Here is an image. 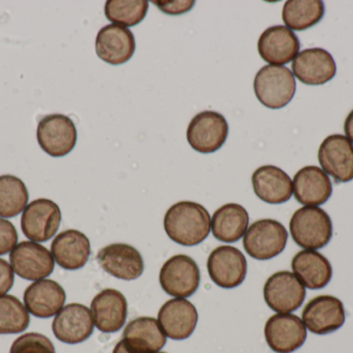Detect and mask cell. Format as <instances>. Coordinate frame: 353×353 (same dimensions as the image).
<instances>
[{
  "label": "cell",
  "mask_w": 353,
  "mask_h": 353,
  "mask_svg": "<svg viewBox=\"0 0 353 353\" xmlns=\"http://www.w3.org/2000/svg\"><path fill=\"white\" fill-rule=\"evenodd\" d=\"M163 226L173 242L182 246H196L209 236L211 217L203 205L180 201L168 209Z\"/></svg>",
  "instance_id": "obj_1"
},
{
  "label": "cell",
  "mask_w": 353,
  "mask_h": 353,
  "mask_svg": "<svg viewBox=\"0 0 353 353\" xmlns=\"http://www.w3.org/2000/svg\"><path fill=\"white\" fill-rule=\"evenodd\" d=\"M290 234L304 250L325 248L333 236V223L327 211L319 207H304L292 215Z\"/></svg>",
  "instance_id": "obj_2"
},
{
  "label": "cell",
  "mask_w": 353,
  "mask_h": 353,
  "mask_svg": "<svg viewBox=\"0 0 353 353\" xmlns=\"http://www.w3.org/2000/svg\"><path fill=\"white\" fill-rule=\"evenodd\" d=\"M257 99L270 109H281L292 102L296 90L294 74L285 66H265L254 79Z\"/></svg>",
  "instance_id": "obj_3"
},
{
  "label": "cell",
  "mask_w": 353,
  "mask_h": 353,
  "mask_svg": "<svg viewBox=\"0 0 353 353\" xmlns=\"http://www.w3.org/2000/svg\"><path fill=\"white\" fill-rule=\"evenodd\" d=\"M288 240V230L280 222L263 219L249 226L243 238V246L253 259L270 260L283 252Z\"/></svg>",
  "instance_id": "obj_4"
},
{
  "label": "cell",
  "mask_w": 353,
  "mask_h": 353,
  "mask_svg": "<svg viewBox=\"0 0 353 353\" xmlns=\"http://www.w3.org/2000/svg\"><path fill=\"white\" fill-rule=\"evenodd\" d=\"M163 292L178 298L193 296L201 283V271L196 263L187 255H176L165 261L159 273Z\"/></svg>",
  "instance_id": "obj_5"
},
{
  "label": "cell",
  "mask_w": 353,
  "mask_h": 353,
  "mask_svg": "<svg viewBox=\"0 0 353 353\" xmlns=\"http://www.w3.org/2000/svg\"><path fill=\"white\" fill-rule=\"evenodd\" d=\"M228 136V124L222 114L203 111L191 120L187 141L197 153H213L221 149Z\"/></svg>",
  "instance_id": "obj_6"
},
{
  "label": "cell",
  "mask_w": 353,
  "mask_h": 353,
  "mask_svg": "<svg viewBox=\"0 0 353 353\" xmlns=\"http://www.w3.org/2000/svg\"><path fill=\"white\" fill-rule=\"evenodd\" d=\"M39 146L51 157L68 155L76 146L78 132L74 122L63 114L45 116L37 126Z\"/></svg>",
  "instance_id": "obj_7"
},
{
  "label": "cell",
  "mask_w": 353,
  "mask_h": 353,
  "mask_svg": "<svg viewBox=\"0 0 353 353\" xmlns=\"http://www.w3.org/2000/svg\"><path fill=\"white\" fill-rule=\"evenodd\" d=\"M61 211L50 199H37L27 205L21 218V228L27 238L34 242L51 240L59 229Z\"/></svg>",
  "instance_id": "obj_8"
},
{
  "label": "cell",
  "mask_w": 353,
  "mask_h": 353,
  "mask_svg": "<svg viewBox=\"0 0 353 353\" xmlns=\"http://www.w3.org/2000/svg\"><path fill=\"white\" fill-rule=\"evenodd\" d=\"M263 298L270 309L288 314L301 308L306 298V287L294 273L278 271L265 282Z\"/></svg>",
  "instance_id": "obj_9"
},
{
  "label": "cell",
  "mask_w": 353,
  "mask_h": 353,
  "mask_svg": "<svg viewBox=\"0 0 353 353\" xmlns=\"http://www.w3.org/2000/svg\"><path fill=\"white\" fill-rule=\"evenodd\" d=\"M207 267L212 281L225 289L240 286L247 275V260L244 254L232 246H220L212 251Z\"/></svg>",
  "instance_id": "obj_10"
},
{
  "label": "cell",
  "mask_w": 353,
  "mask_h": 353,
  "mask_svg": "<svg viewBox=\"0 0 353 353\" xmlns=\"http://www.w3.org/2000/svg\"><path fill=\"white\" fill-rule=\"evenodd\" d=\"M12 271L25 280L39 281L53 273L55 260L46 247L34 242H22L10 254Z\"/></svg>",
  "instance_id": "obj_11"
},
{
  "label": "cell",
  "mask_w": 353,
  "mask_h": 353,
  "mask_svg": "<svg viewBox=\"0 0 353 353\" xmlns=\"http://www.w3.org/2000/svg\"><path fill=\"white\" fill-rule=\"evenodd\" d=\"M302 321L306 329L315 335L334 333L345 323L343 303L333 296H316L305 306Z\"/></svg>",
  "instance_id": "obj_12"
},
{
  "label": "cell",
  "mask_w": 353,
  "mask_h": 353,
  "mask_svg": "<svg viewBox=\"0 0 353 353\" xmlns=\"http://www.w3.org/2000/svg\"><path fill=\"white\" fill-rule=\"evenodd\" d=\"M265 337L269 347L276 353H292L300 350L307 339V329L296 315H273L265 325Z\"/></svg>",
  "instance_id": "obj_13"
},
{
  "label": "cell",
  "mask_w": 353,
  "mask_h": 353,
  "mask_svg": "<svg viewBox=\"0 0 353 353\" xmlns=\"http://www.w3.org/2000/svg\"><path fill=\"white\" fill-rule=\"evenodd\" d=\"M94 330L91 311L82 304L66 305L56 314L52 331L59 341L79 344L91 337Z\"/></svg>",
  "instance_id": "obj_14"
},
{
  "label": "cell",
  "mask_w": 353,
  "mask_h": 353,
  "mask_svg": "<svg viewBox=\"0 0 353 353\" xmlns=\"http://www.w3.org/2000/svg\"><path fill=\"white\" fill-rule=\"evenodd\" d=\"M319 161L325 173L336 182L353 180V144L343 135H331L321 143Z\"/></svg>",
  "instance_id": "obj_15"
},
{
  "label": "cell",
  "mask_w": 353,
  "mask_h": 353,
  "mask_svg": "<svg viewBox=\"0 0 353 353\" xmlns=\"http://www.w3.org/2000/svg\"><path fill=\"white\" fill-rule=\"evenodd\" d=\"M97 258L103 271L117 279L132 281L144 273V259L130 245H109L99 251Z\"/></svg>",
  "instance_id": "obj_16"
},
{
  "label": "cell",
  "mask_w": 353,
  "mask_h": 353,
  "mask_svg": "<svg viewBox=\"0 0 353 353\" xmlns=\"http://www.w3.org/2000/svg\"><path fill=\"white\" fill-rule=\"evenodd\" d=\"M300 48L301 43L296 33L282 25L265 29L257 43L259 55L271 66L290 64L298 55Z\"/></svg>",
  "instance_id": "obj_17"
},
{
  "label": "cell",
  "mask_w": 353,
  "mask_h": 353,
  "mask_svg": "<svg viewBox=\"0 0 353 353\" xmlns=\"http://www.w3.org/2000/svg\"><path fill=\"white\" fill-rule=\"evenodd\" d=\"M95 51L101 60L112 66L126 64L136 52L134 33L128 27L107 25L97 33Z\"/></svg>",
  "instance_id": "obj_18"
},
{
  "label": "cell",
  "mask_w": 353,
  "mask_h": 353,
  "mask_svg": "<svg viewBox=\"0 0 353 353\" xmlns=\"http://www.w3.org/2000/svg\"><path fill=\"white\" fill-rule=\"evenodd\" d=\"M292 74L307 85H323L337 73L333 56L327 50L312 48L300 52L292 64Z\"/></svg>",
  "instance_id": "obj_19"
},
{
  "label": "cell",
  "mask_w": 353,
  "mask_h": 353,
  "mask_svg": "<svg viewBox=\"0 0 353 353\" xmlns=\"http://www.w3.org/2000/svg\"><path fill=\"white\" fill-rule=\"evenodd\" d=\"M90 311L99 331L105 334L116 333L125 325L128 314V300L118 290L105 289L94 296Z\"/></svg>",
  "instance_id": "obj_20"
},
{
  "label": "cell",
  "mask_w": 353,
  "mask_h": 353,
  "mask_svg": "<svg viewBox=\"0 0 353 353\" xmlns=\"http://www.w3.org/2000/svg\"><path fill=\"white\" fill-rule=\"evenodd\" d=\"M157 321L167 337L181 341L192 335L199 314L196 308L189 300L176 298L163 305Z\"/></svg>",
  "instance_id": "obj_21"
},
{
  "label": "cell",
  "mask_w": 353,
  "mask_h": 353,
  "mask_svg": "<svg viewBox=\"0 0 353 353\" xmlns=\"http://www.w3.org/2000/svg\"><path fill=\"white\" fill-rule=\"evenodd\" d=\"M294 198L305 207L325 204L333 194L329 175L317 166H306L296 172L292 182Z\"/></svg>",
  "instance_id": "obj_22"
},
{
  "label": "cell",
  "mask_w": 353,
  "mask_h": 353,
  "mask_svg": "<svg viewBox=\"0 0 353 353\" xmlns=\"http://www.w3.org/2000/svg\"><path fill=\"white\" fill-rule=\"evenodd\" d=\"M24 305L27 311L37 318L55 316L65 304L63 288L53 280H39L25 290Z\"/></svg>",
  "instance_id": "obj_23"
},
{
  "label": "cell",
  "mask_w": 353,
  "mask_h": 353,
  "mask_svg": "<svg viewBox=\"0 0 353 353\" xmlns=\"http://www.w3.org/2000/svg\"><path fill=\"white\" fill-rule=\"evenodd\" d=\"M51 252L60 267L76 271L88 263L91 254L90 240L79 230H65L54 238Z\"/></svg>",
  "instance_id": "obj_24"
},
{
  "label": "cell",
  "mask_w": 353,
  "mask_h": 353,
  "mask_svg": "<svg viewBox=\"0 0 353 353\" xmlns=\"http://www.w3.org/2000/svg\"><path fill=\"white\" fill-rule=\"evenodd\" d=\"M255 195L269 204H282L292 198L294 188L290 176L276 166H261L252 174Z\"/></svg>",
  "instance_id": "obj_25"
},
{
  "label": "cell",
  "mask_w": 353,
  "mask_h": 353,
  "mask_svg": "<svg viewBox=\"0 0 353 353\" xmlns=\"http://www.w3.org/2000/svg\"><path fill=\"white\" fill-rule=\"evenodd\" d=\"M294 276L308 289H323L333 277V267L327 257L315 250H303L292 261Z\"/></svg>",
  "instance_id": "obj_26"
},
{
  "label": "cell",
  "mask_w": 353,
  "mask_h": 353,
  "mask_svg": "<svg viewBox=\"0 0 353 353\" xmlns=\"http://www.w3.org/2000/svg\"><path fill=\"white\" fill-rule=\"evenodd\" d=\"M123 340L134 353H157L165 347L167 336L157 319L139 317L126 325Z\"/></svg>",
  "instance_id": "obj_27"
},
{
  "label": "cell",
  "mask_w": 353,
  "mask_h": 353,
  "mask_svg": "<svg viewBox=\"0 0 353 353\" xmlns=\"http://www.w3.org/2000/svg\"><path fill=\"white\" fill-rule=\"evenodd\" d=\"M249 215L245 207L236 203H228L219 207L211 219L214 238L222 242H236L246 233Z\"/></svg>",
  "instance_id": "obj_28"
},
{
  "label": "cell",
  "mask_w": 353,
  "mask_h": 353,
  "mask_svg": "<svg viewBox=\"0 0 353 353\" xmlns=\"http://www.w3.org/2000/svg\"><path fill=\"white\" fill-rule=\"evenodd\" d=\"M325 3L321 0H288L282 10L284 24L290 30L303 31L321 22Z\"/></svg>",
  "instance_id": "obj_29"
},
{
  "label": "cell",
  "mask_w": 353,
  "mask_h": 353,
  "mask_svg": "<svg viewBox=\"0 0 353 353\" xmlns=\"http://www.w3.org/2000/svg\"><path fill=\"white\" fill-rule=\"evenodd\" d=\"M29 193L20 178L0 176V218H14L26 209Z\"/></svg>",
  "instance_id": "obj_30"
},
{
  "label": "cell",
  "mask_w": 353,
  "mask_h": 353,
  "mask_svg": "<svg viewBox=\"0 0 353 353\" xmlns=\"http://www.w3.org/2000/svg\"><path fill=\"white\" fill-rule=\"evenodd\" d=\"M148 10L147 0H108L105 6L108 20L128 28L140 24Z\"/></svg>",
  "instance_id": "obj_31"
},
{
  "label": "cell",
  "mask_w": 353,
  "mask_h": 353,
  "mask_svg": "<svg viewBox=\"0 0 353 353\" xmlns=\"http://www.w3.org/2000/svg\"><path fill=\"white\" fill-rule=\"evenodd\" d=\"M29 323L28 311L16 296H0V335L22 333Z\"/></svg>",
  "instance_id": "obj_32"
},
{
  "label": "cell",
  "mask_w": 353,
  "mask_h": 353,
  "mask_svg": "<svg viewBox=\"0 0 353 353\" xmlns=\"http://www.w3.org/2000/svg\"><path fill=\"white\" fill-rule=\"evenodd\" d=\"M10 353H56L54 344L46 336L27 333L14 340Z\"/></svg>",
  "instance_id": "obj_33"
},
{
  "label": "cell",
  "mask_w": 353,
  "mask_h": 353,
  "mask_svg": "<svg viewBox=\"0 0 353 353\" xmlns=\"http://www.w3.org/2000/svg\"><path fill=\"white\" fill-rule=\"evenodd\" d=\"M18 242V232L12 222L0 219V256L12 252Z\"/></svg>",
  "instance_id": "obj_34"
},
{
  "label": "cell",
  "mask_w": 353,
  "mask_h": 353,
  "mask_svg": "<svg viewBox=\"0 0 353 353\" xmlns=\"http://www.w3.org/2000/svg\"><path fill=\"white\" fill-rule=\"evenodd\" d=\"M153 3L167 15H182L192 10L193 0H174V1H153Z\"/></svg>",
  "instance_id": "obj_35"
},
{
  "label": "cell",
  "mask_w": 353,
  "mask_h": 353,
  "mask_svg": "<svg viewBox=\"0 0 353 353\" xmlns=\"http://www.w3.org/2000/svg\"><path fill=\"white\" fill-rule=\"evenodd\" d=\"M14 271L8 261L0 258V296H4L14 285Z\"/></svg>",
  "instance_id": "obj_36"
},
{
  "label": "cell",
  "mask_w": 353,
  "mask_h": 353,
  "mask_svg": "<svg viewBox=\"0 0 353 353\" xmlns=\"http://www.w3.org/2000/svg\"><path fill=\"white\" fill-rule=\"evenodd\" d=\"M344 131H345L348 140L353 143V110L346 118L345 124H344Z\"/></svg>",
  "instance_id": "obj_37"
},
{
  "label": "cell",
  "mask_w": 353,
  "mask_h": 353,
  "mask_svg": "<svg viewBox=\"0 0 353 353\" xmlns=\"http://www.w3.org/2000/svg\"><path fill=\"white\" fill-rule=\"evenodd\" d=\"M113 353H134L128 347L124 340L122 339L121 341L118 342L116 344L115 348H114Z\"/></svg>",
  "instance_id": "obj_38"
},
{
  "label": "cell",
  "mask_w": 353,
  "mask_h": 353,
  "mask_svg": "<svg viewBox=\"0 0 353 353\" xmlns=\"http://www.w3.org/2000/svg\"><path fill=\"white\" fill-rule=\"evenodd\" d=\"M157 353H167V352H157Z\"/></svg>",
  "instance_id": "obj_39"
}]
</instances>
